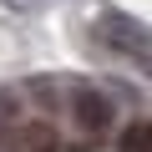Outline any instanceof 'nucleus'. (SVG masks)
<instances>
[{"mask_svg": "<svg viewBox=\"0 0 152 152\" xmlns=\"http://www.w3.org/2000/svg\"><path fill=\"white\" fill-rule=\"evenodd\" d=\"M117 147H122V152H152V122H132Z\"/></svg>", "mask_w": 152, "mask_h": 152, "instance_id": "3", "label": "nucleus"}, {"mask_svg": "<svg viewBox=\"0 0 152 152\" xmlns=\"http://www.w3.org/2000/svg\"><path fill=\"white\" fill-rule=\"evenodd\" d=\"M96 41L112 56H122V61H132V66H142L152 76V31L142 20H132L127 10H102L96 15Z\"/></svg>", "mask_w": 152, "mask_h": 152, "instance_id": "1", "label": "nucleus"}, {"mask_svg": "<svg viewBox=\"0 0 152 152\" xmlns=\"http://www.w3.org/2000/svg\"><path fill=\"white\" fill-rule=\"evenodd\" d=\"M10 10H41V5H51V0H5Z\"/></svg>", "mask_w": 152, "mask_h": 152, "instance_id": "4", "label": "nucleus"}, {"mask_svg": "<svg viewBox=\"0 0 152 152\" xmlns=\"http://www.w3.org/2000/svg\"><path fill=\"white\" fill-rule=\"evenodd\" d=\"M71 117H76L81 132H107L112 117H117V107H112V96H102V91H71Z\"/></svg>", "mask_w": 152, "mask_h": 152, "instance_id": "2", "label": "nucleus"}]
</instances>
